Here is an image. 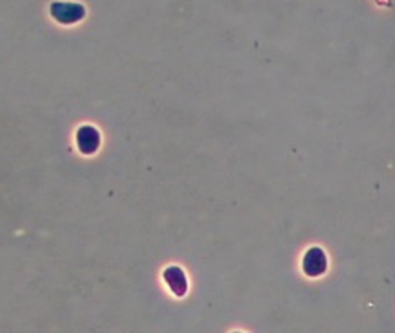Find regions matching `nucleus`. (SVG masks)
I'll return each mask as SVG.
<instances>
[{
  "label": "nucleus",
  "mask_w": 395,
  "mask_h": 333,
  "mask_svg": "<svg viewBox=\"0 0 395 333\" xmlns=\"http://www.w3.org/2000/svg\"><path fill=\"white\" fill-rule=\"evenodd\" d=\"M301 269L309 278H320L329 269V258H327L325 250L320 247H311L303 256L301 261Z\"/></svg>",
  "instance_id": "nucleus-1"
},
{
  "label": "nucleus",
  "mask_w": 395,
  "mask_h": 333,
  "mask_svg": "<svg viewBox=\"0 0 395 333\" xmlns=\"http://www.w3.org/2000/svg\"><path fill=\"white\" fill-rule=\"evenodd\" d=\"M51 13L62 24H75L85 16V8L75 2H55L51 5Z\"/></svg>",
  "instance_id": "nucleus-2"
},
{
  "label": "nucleus",
  "mask_w": 395,
  "mask_h": 333,
  "mask_svg": "<svg viewBox=\"0 0 395 333\" xmlns=\"http://www.w3.org/2000/svg\"><path fill=\"white\" fill-rule=\"evenodd\" d=\"M76 142H78L79 152L85 153V155H92L99 148V142H101V137H99V132L94 126H81L76 133Z\"/></svg>",
  "instance_id": "nucleus-3"
},
{
  "label": "nucleus",
  "mask_w": 395,
  "mask_h": 333,
  "mask_svg": "<svg viewBox=\"0 0 395 333\" xmlns=\"http://www.w3.org/2000/svg\"><path fill=\"white\" fill-rule=\"evenodd\" d=\"M164 283L168 284L170 290L177 297H183L186 292H188V280H186V274L181 267H168L164 270Z\"/></svg>",
  "instance_id": "nucleus-4"
}]
</instances>
